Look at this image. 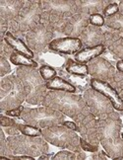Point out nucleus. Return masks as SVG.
<instances>
[{"label":"nucleus","mask_w":123,"mask_h":160,"mask_svg":"<svg viewBox=\"0 0 123 160\" xmlns=\"http://www.w3.org/2000/svg\"><path fill=\"white\" fill-rule=\"evenodd\" d=\"M35 60L38 63H41V65L52 66L56 70L64 67L67 59H68L64 57V54H60L53 51H50L48 48L44 52L35 54Z\"/></svg>","instance_id":"19"},{"label":"nucleus","mask_w":123,"mask_h":160,"mask_svg":"<svg viewBox=\"0 0 123 160\" xmlns=\"http://www.w3.org/2000/svg\"><path fill=\"white\" fill-rule=\"evenodd\" d=\"M83 98L87 103L90 112L97 119H103L114 112V108L107 98L93 88H89L83 92Z\"/></svg>","instance_id":"12"},{"label":"nucleus","mask_w":123,"mask_h":160,"mask_svg":"<svg viewBox=\"0 0 123 160\" xmlns=\"http://www.w3.org/2000/svg\"><path fill=\"white\" fill-rule=\"evenodd\" d=\"M106 23V18L102 14H93L90 16V25L96 27H103Z\"/></svg>","instance_id":"35"},{"label":"nucleus","mask_w":123,"mask_h":160,"mask_svg":"<svg viewBox=\"0 0 123 160\" xmlns=\"http://www.w3.org/2000/svg\"><path fill=\"white\" fill-rule=\"evenodd\" d=\"M41 105L59 111L75 122L81 121L91 113L83 96L65 91L49 90Z\"/></svg>","instance_id":"1"},{"label":"nucleus","mask_w":123,"mask_h":160,"mask_svg":"<svg viewBox=\"0 0 123 160\" xmlns=\"http://www.w3.org/2000/svg\"><path fill=\"white\" fill-rule=\"evenodd\" d=\"M27 92L16 74L2 77L0 81V111L6 112L22 106L26 101Z\"/></svg>","instance_id":"6"},{"label":"nucleus","mask_w":123,"mask_h":160,"mask_svg":"<svg viewBox=\"0 0 123 160\" xmlns=\"http://www.w3.org/2000/svg\"><path fill=\"white\" fill-rule=\"evenodd\" d=\"M62 126L70 128V130H72L74 132H78V126H77V124L74 121L73 122H71V121H64L62 122Z\"/></svg>","instance_id":"41"},{"label":"nucleus","mask_w":123,"mask_h":160,"mask_svg":"<svg viewBox=\"0 0 123 160\" xmlns=\"http://www.w3.org/2000/svg\"><path fill=\"white\" fill-rule=\"evenodd\" d=\"M41 132V137L48 143L78 153L79 159H86L87 157L80 144V137L76 133V132L62 125H56L42 128Z\"/></svg>","instance_id":"5"},{"label":"nucleus","mask_w":123,"mask_h":160,"mask_svg":"<svg viewBox=\"0 0 123 160\" xmlns=\"http://www.w3.org/2000/svg\"><path fill=\"white\" fill-rule=\"evenodd\" d=\"M16 75L20 78L27 92L26 102L32 105H40L47 93L46 81L41 77L38 68L19 66Z\"/></svg>","instance_id":"4"},{"label":"nucleus","mask_w":123,"mask_h":160,"mask_svg":"<svg viewBox=\"0 0 123 160\" xmlns=\"http://www.w3.org/2000/svg\"><path fill=\"white\" fill-rule=\"evenodd\" d=\"M80 144H81V147L84 151H89V152H97L98 150V146L97 145H93L89 143L88 141H86L85 139H83L81 137H80Z\"/></svg>","instance_id":"38"},{"label":"nucleus","mask_w":123,"mask_h":160,"mask_svg":"<svg viewBox=\"0 0 123 160\" xmlns=\"http://www.w3.org/2000/svg\"><path fill=\"white\" fill-rule=\"evenodd\" d=\"M46 88L47 90L65 91V92H70V93H77L78 92L77 89L72 84H70L68 81H66L61 76H55L54 78L46 81Z\"/></svg>","instance_id":"24"},{"label":"nucleus","mask_w":123,"mask_h":160,"mask_svg":"<svg viewBox=\"0 0 123 160\" xmlns=\"http://www.w3.org/2000/svg\"><path fill=\"white\" fill-rule=\"evenodd\" d=\"M91 87L101 92L103 94L107 99L111 102L113 108L118 111V112H122L123 111V100L120 98L117 92L115 89L110 85L108 82L102 81V80H98L96 78H91Z\"/></svg>","instance_id":"18"},{"label":"nucleus","mask_w":123,"mask_h":160,"mask_svg":"<svg viewBox=\"0 0 123 160\" xmlns=\"http://www.w3.org/2000/svg\"><path fill=\"white\" fill-rule=\"evenodd\" d=\"M104 26L109 29L117 31L120 34H123V15L117 13L114 16L106 18Z\"/></svg>","instance_id":"27"},{"label":"nucleus","mask_w":123,"mask_h":160,"mask_svg":"<svg viewBox=\"0 0 123 160\" xmlns=\"http://www.w3.org/2000/svg\"><path fill=\"white\" fill-rule=\"evenodd\" d=\"M11 71V66L8 61V58L0 57V75L4 77Z\"/></svg>","instance_id":"34"},{"label":"nucleus","mask_w":123,"mask_h":160,"mask_svg":"<svg viewBox=\"0 0 123 160\" xmlns=\"http://www.w3.org/2000/svg\"><path fill=\"white\" fill-rule=\"evenodd\" d=\"M55 31L47 24L40 23L25 35V41L28 47L32 50L35 54L44 52L48 48V45L54 40Z\"/></svg>","instance_id":"11"},{"label":"nucleus","mask_w":123,"mask_h":160,"mask_svg":"<svg viewBox=\"0 0 123 160\" xmlns=\"http://www.w3.org/2000/svg\"><path fill=\"white\" fill-rule=\"evenodd\" d=\"M9 60L12 64L17 65V66H27V67H35L38 68L39 63L34 58H30L27 55H25L23 53L13 52L12 54L10 55Z\"/></svg>","instance_id":"25"},{"label":"nucleus","mask_w":123,"mask_h":160,"mask_svg":"<svg viewBox=\"0 0 123 160\" xmlns=\"http://www.w3.org/2000/svg\"><path fill=\"white\" fill-rule=\"evenodd\" d=\"M106 51V47H104L102 45L90 47V48H83L81 51H79L77 53L74 54V60L83 64H88L91 60L101 57Z\"/></svg>","instance_id":"22"},{"label":"nucleus","mask_w":123,"mask_h":160,"mask_svg":"<svg viewBox=\"0 0 123 160\" xmlns=\"http://www.w3.org/2000/svg\"><path fill=\"white\" fill-rule=\"evenodd\" d=\"M25 107L22 105L18 108H15V109H12V110H9V111H6L5 114L9 116V117H14V118H20V116L22 115L23 111H24Z\"/></svg>","instance_id":"40"},{"label":"nucleus","mask_w":123,"mask_h":160,"mask_svg":"<svg viewBox=\"0 0 123 160\" xmlns=\"http://www.w3.org/2000/svg\"><path fill=\"white\" fill-rule=\"evenodd\" d=\"M117 13H119V6H118V3L116 2H111L109 3L104 10L102 11V15L104 17V18H108V17H111V16H114Z\"/></svg>","instance_id":"32"},{"label":"nucleus","mask_w":123,"mask_h":160,"mask_svg":"<svg viewBox=\"0 0 123 160\" xmlns=\"http://www.w3.org/2000/svg\"><path fill=\"white\" fill-rule=\"evenodd\" d=\"M89 69V75L91 78H96L98 80H102L106 82H110L117 69L114 65L104 59L102 57L96 58L95 59L91 60L87 64Z\"/></svg>","instance_id":"14"},{"label":"nucleus","mask_w":123,"mask_h":160,"mask_svg":"<svg viewBox=\"0 0 123 160\" xmlns=\"http://www.w3.org/2000/svg\"><path fill=\"white\" fill-rule=\"evenodd\" d=\"M20 119L25 124L42 130L48 127L62 125L65 121V115L57 110L42 106L40 108H25Z\"/></svg>","instance_id":"9"},{"label":"nucleus","mask_w":123,"mask_h":160,"mask_svg":"<svg viewBox=\"0 0 123 160\" xmlns=\"http://www.w3.org/2000/svg\"><path fill=\"white\" fill-rule=\"evenodd\" d=\"M107 48L112 53H114L119 59L123 60V37H121L118 41H116L114 44H112Z\"/></svg>","instance_id":"31"},{"label":"nucleus","mask_w":123,"mask_h":160,"mask_svg":"<svg viewBox=\"0 0 123 160\" xmlns=\"http://www.w3.org/2000/svg\"><path fill=\"white\" fill-rule=\"evenodd\" d=\"M13 52L14 50L4 41V39L1 40V47H0V54H1V57L10 58V55Z\"/></svg>","instance_id":"37"},{"label":"nucleus","mask_w":123,"mask_h":160,"mask_svg":"<svg viewBox=\"0 0 123 160\" xmlns=\"http://www.w3.org/2000/svg\"><path fill=\"white\" fill-rule=\"evenodd\" d=\"M122 122L118 112H112L103 119H97V134L100 143L110 158L123 155Z\"/></svg>","instance_id":"2"},{"label":"nucleus","mask_w":123,"mask_h":160,"mask_svg":"<svg viewBox=\"0 0 123 160\" xmlns=\"http://www.w3.org/2000/svg\"><path fill=\"white\" fill-rule=\"evenodd\" d=\"M0 124H1L2 128H8V127H13L17 125V122L15 119L10 118L9 116H4L3 114L0 115Z\"/></svg>","instance_id":"36"},{"label":"nucleus","mask_w":123,"mask_h":160,"mask_svg":"<svg viewBox=\"0 0 123 160\" xmlns=\"http://www.w3.org/2000/svg\"><path fill=\"white\" fill-rule=\"evenodd\" d=\"M63 68L71 74L75 75H89V69L87 64L77 62L76 60L68 58Z\"/></svg>","instance_id":"26"},{"label":"nucleus","mask_w":123,"mask_h":160,"mask_svg":"<svg viewBox=\"0 0 123 160\" xmlns=\"http://www.w3.org/2000/svg\"><path fill=\"white\" fill-rule=\"evenodd\" d=\"M119 115H120V118H121V122H122V128H123V111H122V112H120V113H119Z\"/></svg>","instance_id":"46"},{"label":"nucleus","mask_w":123,"mask_h":160,"mask_svg":"<svg viewBox=\"0 0 123 160\" xmlns=\"http://www.w3.org/2000/svg\"><path fill=\"white\" fill-rule=\"evenodd\" d=\"M41 1H26L23 10L15 20L9 24V31L21 38L41 23Z\"/></svg>","instance_id":"7"},{"label":"nucleus","mask_w":123,"mask_h":160,"mask_svg":"<svg viewBox=\"0 0 123 160\" xmlns=\"http://www.w3.org/2000/svg\"><path fill=\"white\" fill-rule=\"evenodd\" d=\"M90 25V16L83 13H76L70 17L61 28L60 33L69 38H80L84 30Z\"/></svg>","instance_id":"16"},{"label":"nucleus","mask_w":123,"mask_h":160,"mask_svg":"<svg viewBox=\"0 0 123 160\" xmlns=\"http://www.w3.org/2000/svg\"><path fill=\"white\" fill-rule=\"evenodd\" d=\"M78 13L87 14H102L106 6L111 3L109 0H75Z\"/></svg>","instance_id":"20"},{"label":"nucleus","mask_w":123,"mask_h":160,"mask_svg":"<svg viewBox=\"0 0 123 160\" xmlns=\"http://www.w3.org/2000/svg\"><path fill=\"white\" fill-rule=\"evenodd\" d=\"M118 6H119V14L123 15V0L118 3Z\"/></svg>","instance_id":"45"},{"label":"nucleus","mask_w":123,"mask_h":160,"mask_svg":"<svg viewBox=\"0 0 123 160\" xmlns=\"http://www.w3.org/2000/svg\"><path fill=\"white\" fill-rule=\"evenodd\" d=\"M7 143L16 155L40 157L41 154L48 153V142L42 137H29L22 133L9 135Z\"/></svg>","instance_id":"8"},{"label":"nucleus","mask_w":123,"mask_h":160,"mask_svg":"<svg viewBox=\"0 0 123 160\" xmlns=\"http://www.w3.org/2000/svg\"><path fill=\"white\" fill-rule=\"evenodd\" d=\"M41 7V23L52 27L56 34H61L65 22L78 13L75 0H44Z\"/></svg>","instance_id":"3"},{"label":"nucleus","mask_w":123,"mask_h":160,"mask_svg":"<svg viewBox=\"0 0 123 160\" xmlns=\"http://www.w3.org/2000/svg\"><path fill=\"white\" fill-rule=\"evenodd\" d=\"M78 126V132L81 138L89 143L100 146V139L97 134V118L92 113L76 122Z\"/></svg>","instance_id":"15"},{"label":"nucleus","mask_w":123,"mask_h":160,"mask_svg":"<svg viewBox=\"0 0 123 160\" xmlns=\"http://www.w3.org/2000/svg\"><path fill=\"white\" fill-rule=\"evenodd\" d=\"M102 58H103L104 59H106L107 61H109L110 63H111L112 65L116 64V62L119 60V58L116 57V55L114 53H112L111 52H110L108 48H106V51L104 52L102 55H101Z\"/></svg>","instance_id":"39"},{"label":"nucleus","mask_w":123,"mask_h":160,"mask_svg":"<svg viewBox=\"0 0 123 160\" xmlns=\"http://www.w3.org/2000/svg\"><path fill=\"white\" fill-rule=\"evenodd\" d=\"M17 128L22 134L29 135V137H41L42 135L41 128L28 124H20V122H18Z\"/></svg>","instance_id":"28"},{"label":"nucleus","mask_w":123,"mask_h":160,"mask_svg":"<svg viewBox=\"0 0 123 160\" xmlns=\"http://www.w3.org/2000/svg\"><path fill=\"white\" fill-rule=\"evenodd\" d=\"M94 159H108V158H110L108 155H107V153L106 152V151H100V150H97V152H95V154L92 156Z\"/></svg>","instance_id":"42"},{"label":"nucleus","mask_w":123,"mask_h":160,"mask_svg":"<svg viewBox=\"0 0 123 160\" xmlns=\"http://www.w3.org/2000/svg\"><path fill=\"white\" fill-rule=\"evenodd\" d=\"M4 41L13 48L14 52L23 53L25 55H27V57L30 58H35V52L28 47L26 42H25L21 38H18V37L14 36L10 31H8V32L5 34Z\"/></svg>","instance_id":"23"},{"label":"nucleus","mask_w":123,"mask_h":160,"mask_svg":"<svg viewBox=\"0 0 123 160\" xmlns=\"http://www.w3.org/2000/svg\"><path fill=\"white\" fill-rule=\"evenodd\" d=\"M57 73L62 78H64L66 81L72 84L78 92H85L86 90L91 88V78H89L88 75L71 74V73L67 72L63 67L57 69Z\"/></svg>","instance_id":"21"},{"label":"nucleus","mask_w":123,"mask_h":160,"mask_svg":"<svg viewBox=\"0 0 123 160\" xmlns=\"http://www.w3.org/2000/svg\"><path fill=\"white\" fill-rule=\"evenodd\" d=\"M115 67H116V69H117V71L123 73V60L122 59H119L117 62H116Z\"/></svg>","instance_id":"43"},{"label":"nucleus","mask_w":123,"mask_h":160,"mask_svg":"<svg viewBox=\"0 0 123 160\" xmlns=\"http://www.w3.org/2000/svg\"><path fill=\"white\" fill-rule=\"evenodd\" d=\"M26 1L22 0H1L0 1V30L1 40L9 31V24L19 16Z\"/></svg>","instance_id":"13"},{"label":"nucleus","mask_w":123,"mask_h":160,"mask_svg":"<svg viewBox=\"0 0 123 160\" xmlns=\"http://www.w3.org/2000/svg\"><path fill=\"white\" fill-rule=\"evenodd\" d=\"M51 159L54 160H60V159H79V154L74 151H67V150H62L59 151L56 154H54Z\"/></svg>","instance_id":"33"},{"label":"nucleus","mask_w":123,"mask_h":160,"mask_svg":"<svg viewBox=\"0 0 123 160\" xmlns=\"http://www.w3.org/2000/svg\"><path fill=\"white\" fill-rule=\"evenodd\" d=\"M82 41L79 38H56L48 45V48L60 54H75L83 48Z\"/></svg>","instance_id":"17"},{"label":"nucleus","mask_w":123,"mask_h":160,"mask_svg":"<svg viewBox=\"0 0 123 160\" xmlns=\"http://www.w3.org/2000/svg\"><path fill=\"white\" fill-rule=\"evenodd\" d=\"M121 137H122V138H123V132L121 133Z\"/></svg>","instance_id":"47"},{"label":"nucleus","mask_w":123,"mask_h":160,"mask_svg":"<svg viewBox=\"0 0 123 160\" xmlns=\"http://www.w3.org/2000/svg\"><path fill=\"white\" fill-rule=\"evenodd\" d=\"M109 84L115 89V91L117 92L120 98L123 100V73L119 71L116 72Z\"/></svg>","instance_id":"29"},{"label":"nucleus","mask_w":123,"mask_h":160,"mask_svg":"<svg viewBox=\"0 0 123 160\" xmlns=\"http://www.w3.org/2000/svg\"><path fill=\"white\" fill-rule=\"evenodd\" d=\"M39 71L40 73L41 77L44 78L45 81H48L55 76H57V70L52 66L49 65H40L39 67Z\"/></svg>","instance_id":"30"},{"label":"nucleus","mask_w":123,"mask_h":160,"mask_svg":"<svg viewBox=\"0 0 123 160\" xmlns=\"http://www.w3.org/2000/svg\"><path fill=\"white\" fill-rule=\"evenodd\" d=\"M52 154H48V153H45V154H41L40 156V159L41 160V159H50V158H52Z\"/></svg>","instance_id":"44"},{"label":"nucleus","mask_w":123,"mask_h":160,"mask_svg":"<svg viewBox=\"0 0 123 160\" xmlns=\"http://www.w3.org/2000/svg\"><path fill=\"white\" fill-rule=\"evenodd\" d=\"M103 29L102 27H96L93 25H89L84 30V32L80 36V40L82 41L83 47L90 48L96 46H104L110 47L116 41H118L121 38V34L117 31L109 29Z\"/></svg>","instance_id":"10"}]
</instances>
